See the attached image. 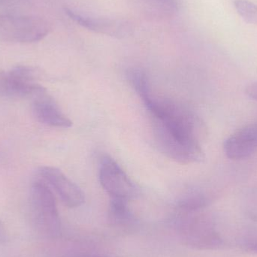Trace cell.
Here are the masks:
<instances>
[{
    "instance_id": "1",
    "label": "cell",
    "mask_w": 257,
    "mask_h": 257,
    "mask_svg": "<svg viewBox=\"0 0 257 257\" xmlns=\"http://www.w3.org/2000/svg\"><path fill=\"white\" fill-rule=\"evenodd\" d=\"M144 104L152 117L157 146L165 156L183 164L204 160L199 136L200 123L193 113L175 101L153 94Z\"/></svg>"
},
{
    "instance_id": "2",
    "label": "cell",
    "mask_w": 257,
    "mask_h": 257,
    "mask_svg": "<svg viewBox=\"0 0 257 257\" xmlns=\"http://www.w3.org/2000/svg\"><path fill=\"white\" fill-rule=\"evenodd\" d=\"M195 212L181 213L175 227L183 244L197 250H217L223 245V240L210 217Z\"/></svg>"
},
{
    "instance_id": "3",
    "label": "cell",
    "mask_w": 257,
    "mask_h": 257,
    "mask_svg": "<svg viewBox=\"0 0 257 257\" xmlns=\"http://www.w3.org/2000/svg\"><path fill=\"white\" fill-rule=\"evenodd\" d=\"M30 202L32 222L36 230L47 238H57L61 232V222L55 198L47 184L40 181L33 183Z\"/></svg>"
},
{
    "instance_id": "4",
    "label": "cell",
    "mask_w": 257,
    "mask_h": 257,
    "mask_svg": "<svg viewBox=\"0 0 257 257\" xmlns=\"http://www.w3.org/2000/svg\"><path fill=\"white\" fill-rule=\"evenodd\" d=\"M49 23L36 17L0 15V39L15 43H33L46 37Z\"/></svg>"
},
{
    "instance_id": "5",
    "label": "cell",
    "mask_w": 257,
    "mask_h": 257,
    "mask_svg": "<svg viewBox=\"0 0 257 257\" xmlns=\"http://www.w3.org/2000/svg\"><path fill=\"white\" fill-rule=\"evenodd\" d=\"M99 179L102 188L111 199L130 202L139 196V188L111 157H102Z\"/></svg>"
},
{
    "instance_id": "6",
    "label": "cell",
    "mask_w": 257,
    "mask_h": 257,
    "mask_svg": "<svg viewBox=\"0 0 257 257\" xmlns=\"http://www.w3.org/2000/svg\"><path fill=\"white\" fill-rule=\"evenodd\" d=\"M46 90L36 81L34 69L20 66L0 72V95L13 97L36 96Z\"/></svg>"
},
{
    "instance_id": "7",
    "label": "cell",
    "mask_w": 257,
    "mask_h": 257,
    "mask_svg": "<svg viewBox=\"0 0 257 257\" xmlns=\"http://www.w3.org/2000/svg\"><path fill=\"white\" fill-rule=\"evenodd\" d=\"M65 12L78 25L99 34L124 39L132 35L134 30L133 24L126 20L86 16L69 8L65 9Z\"/></svg>"
},
{
    "instance_id": "8",
    "label": "cell",
    "mask_w": 257,
    "mask_h": 257,
    "mask_svg": "<svg viewBox=\"0 0 257 257\" xmlns=\"http://www.w3.org/2000/svg\"><path fill=\"white\" fill-rule=\"evenodd\" d=\"M39 172L42 178L55 190L66 206L78 208L85 202V196L82 190L60 169L52 166H42Z\"/></svg>"
},
{
    "instance_id": "9",
    "label": "cell",
    "mask_w": 257,
    "mask_h": 257,
    "mask_svg": "<svg viewBox=\"0 0 257 257\" xmlns=\"http://www.w3.org/2000/svg\"><path fill=\"white\" fill-rule=\"evenodd\" d=\"M32 110L40 123L51 127L69 128L72 122L57 105L46 90L33 97Z\"/></svg>"
},
{
    "instance_id": "10",
    "label": "cell",
    "mask_w": 257,
    "mask_h": 257,
    "mask_svg": "<svg viewBox=\"0 0 257 257\" xmlns=\"http://www.w3.org/2000/svg\"><path fill=\"white\" fill-rule=\"evenodd\" d=\"M225 154L230 160L247 158L257 151V123L239 128L226 139L223 144Z\"/></svg>"
},
{
    "instance_id": "11",
    "label": "cell",
    "mask_w": 257,
    "mask_h": 257,
    "mask_svg": "<svg viewBox=\"0 0 257 257\" xmlns=\"http://www.w3.org/2000/svg\"><path fill=\"white\" fill-rule=\"evenodd\" d=\"M128 201L111 199L108 208V221L117 229H130L135 226V217L128 206Z\"/></svg>"
},
{
    "instance_id": "12",
    "label": "cell",
    "mask_w": 257,
    "mask_h": 257,
    "mask_svg": "<svg viewBox=\"0 0 257 257\" xmlns=\"http://www.w3.org/2000/svg\"><path fill=\"white\" fill-rule=\"evenodd\" d=\"M210 203V198L202 190H189L180 198L178 208L181 213L202 211Z\"/></svg>"
},
{
    "instance_id": "13",
    "label": "cell",
    "mask_w": 257,
    "mask_h": 257,
    "mask_svg": "<svg viewBox=\"0 0 257 257\" xmlns=\"http://www.w3.org/2000/svg\"><path fill=\"white\" fill-rule=\"evenodd\" d=\"M234 7L245 22L257 25V5L248 0H234Z\"/></svg>"
},
{
    "instance_id": "14",
    "label": "cell",
    "mask_w": 257,
    "mask_h": 257,
    "mask_svg": "<svg viewBox=\"0 0 257 257\" xmlns=\"http://www.w3.org/2000/svg\"><path fill=\"white\" fill-rule=\"evenodd\" d=\"M239 245L244 250L257 253V229L246 231L240 238Z\"/></svg>"
},
{
    "instance_id": "15",
    "label": "cell",
    "mask_w": 257,
    "mask_h": 257,
    "mask_svg": "<svg viewBox=\"0 0 257 257\" xmlns=\"http://www.w3.org/2000/svg\"><path fill=\"white\" fill-rule=\"evenodd\" d=\"M245 211L250 219L257 221V187L253 189L246 198Z\"/></svg>"
},
{
    "instance_id": "16",
    "label": "cell",
    "mask_w": 257,
    "mask_h": 257,
    "mask_svg": "<svg viewBox=\"0 0 257 257\" xmlns=\"http://www.w3.org/2000/svg\"><path fill=\"white\" fill-rule=\"evenodd\" d=\"M148 2L166 14H172L178 10V0H148Z\"/></svg>"
},
{
    "instance_id": "17",
    "label": "cell",
    "mask_w": 257,
    "mask_h": 257,
    "mask_svg": "<svg viewBox=\"0 0 257 257\" xmlns=\"http://www.w3.org/2000/svg\"><path fill=\"white\" fill-rule=\"evenodd\" d=\"M245 93L249 98L257 101V81L247 85L245 89Z\"/></svg>"
},
{
    "instance_id": "18",
    "label": "cell",
    "mask_w": 257,
    "mask_h": 257,
    "mask_svg": "<svg viewBox=\"0 0 257 257\" xmlns=\"http://www.w3.org/2000/svg\"><path fill=\"white\" fill-rule=\"evenodd\" d=\"M6 238H7V234H6V228L4 224L0 221V244L4 243Z\"/></svg>"
}]
</instances>
